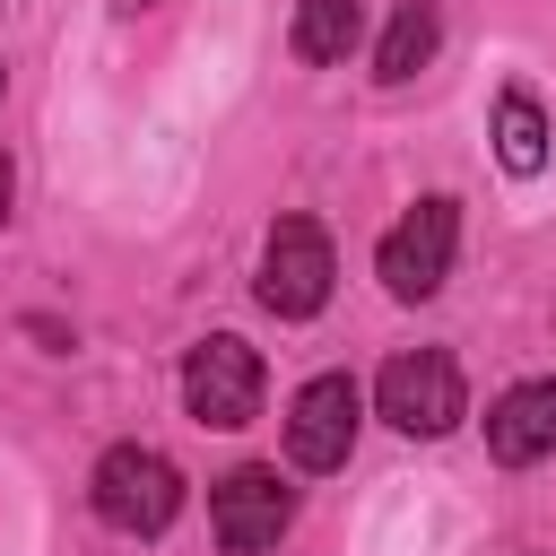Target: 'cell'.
<instances>
[{"label":"cell","mask_w":556,"mask_h":556,"mask_svg":"<svg viewBox=\"0 0 556 556\" xmlns=\"http://www.w3.org/2000/svg\"><path fill=\"white\" fill-rule=\"evenodd\" d=\"M495 156H504V174H539L547 165V113H539L530 87L495 96Z\"/></svg>","instance_id":"cell-10"},{"label":"cell","mask_w":556,"mask_h":556,"mask_svg":"<svg viewBox=\"0 0 556 556\" xmlns=\"http://www.w3.org/2000/svg\"><path fill=\"white\" fill-rule=\"evenodd\" d=\"M330 278H339L330 235H321L313 217H278L269 243H261V287H252V295H261L278 321H304V313L330 304Z\"/></svg>","instance_id":"cell-3"},{"label":"cell","mask_w":556,"mask_h":556,"mask_svg":"<svg viewBox=\"0 0 556 556\" xmlns=\"http://www.w3.org/2000/svg\"><path fill=\"white\" fill-rule=\"evenodd\" d=\"M287 521H295V486H287L278 469H261V460H243V469H226V478L208 486V530H217L226 556H261V547H278Z\"/></svg>","instance_id":"cell-4"},{"label":"cell","mask_w":556,"mask_h":556,"mask_svg":"<svg viewBox=\"0 0 556 556\" xmlns=\"http://www.w3.org/2000/svg\"><path fill=\"white\" fill-rule=\"evenodd\" d=\"M0 87H9V78H0Z\"/></svg>","instance_id":"cell-13"},{"label":"cell","mask_w":556,"mask_h":556,"mask_svg":"<svg viewBox=\"0 0 556 556\" xmlns=\"http://www.w3.org/2000/svg\"><path fill=\"white\" fill-rule=\"evenodd\" d=\"M374 400H382V417H391L400 434H452V426H460V365H452L443 348H408V356L382 365Z\"/></svg>","instance_id":"cell-6"},{"label":"cell","mask_w":556,"mask_h":556,"mask_svg":"<svg viewBox=\"0 0 556 556\" xmlns=\"http://www.w3.org/2000/svg\"><path fill=\"white\" fill-rule=\"evenodd\" d=\"M486 452L504 469H530L556 452V382H513L495 408H486Z\"/></svg>","instance_id":"cell-8"},{"label":"cell","mask_w":556,"mask_h":556,"mask_svg":"<svg viewBox=\"0 0 556 556\" xmlns=\"http://www.w3.org/2000/svg\"><path fill=\"white\" fill-rule=\"evenodd\" d=\"M182 408L200 417V426H252L261 417V356L235 339V330H217V339H200L191 356H182Z\"/></svg>","instance_id":"cell-5"},{"label":"cell","mask_w":556,"mask_h":556,"mask_svg":"<svg viewBox=\"0 0 556 556\" xmlns=\"http://www.w3.org/2000/svg\"><path fill=\"white\" fill-rule=\"evenodd\" d=\"M434 43H443V17L426 9V0H400L391 9V26H382V43H374V78H417L426 61H434Z\"/></svg>","instance_id":"cell-9"},{"label":"cell","mask_w":556,"mask_h":556,"mask_svg":"<svg viewBox=\"0 0 556 556\" xmlns=\"http://www.w3.org/2000/svg\"><path fill=\"white\" fill-rule=\"evenodd\" d=\"M356 417H365V391L348 374H313L287 408V460L295 469H339L356 452Z\"/></svg>","instance_id":"cell-7"},{"label":"cell","mask_w":556,"mask_h":556,"mask_svg":"<svg viewBox=\"0 0 556 556\" xmlns=\"http://www.w3.org/2000/svg\"><path fill=\"white\" fill-rule=\"evenodd\" d=\"M365 35V9L356 0H295V61H348Z\"/></svg>","instance_id":"cell-11"},{"label":"cell","mask_w":556,"mask_h":556,"mask_svg":"<svg viewBox=\"0 0 556 556\" xmlns=\"http://www.w3.org/2000/svg\"><path fill=\"white\" fill-rule=\"evenodd\" d=\"M96 513H104L113 530H130V539L174 530V513H182V469H174L165 452H148V443H113V452L96 460Z\"/></svg>","instance_id":"cell-1"},{"label":"cell","mask_w":556,"mask_h":556,"mask_svg":"<svg viewBox=\"0 0 556 556\" xmlns=\"http://www.w3.org/2000/svg\"><path fill=\"white\" fill-rule=\"evenodd\" d=\"M452 252H460V200H417L391 235H382V252H374V269H382V287L400 295V304H426L443 278H452Z\"/></svg>","instance_id":"cell-2"},{"label":"cell","mask_w":556,"mask_h":556,"mask_svg":"<svg viewBox=\"0 0 556 556\" xmlns=\"http://www.w3.org/2000/svg\"><path fill=\"white\" fill-rule=\"evenodd\" d=\"M9 191H17V174H9V156H0V226H9Z\"/></svg>","instance_id":"cell-12"}]
</instances>
